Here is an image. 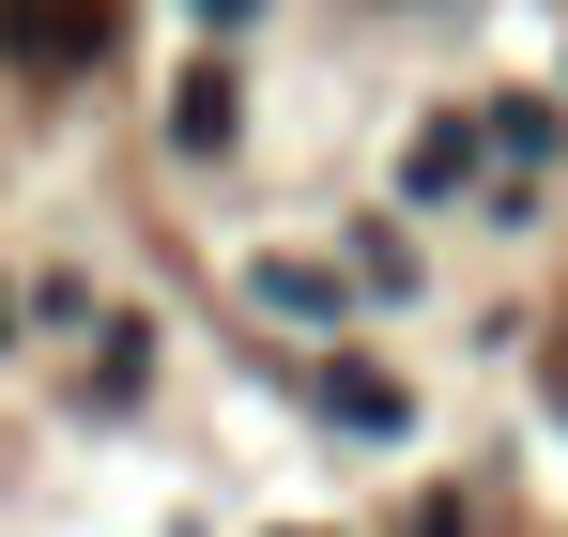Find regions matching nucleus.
Instances as JSON below:
<instances>
[{
	"mask_svg": "<svg viewBox=\"0 0 568 537\" xmlns=\"http://www.w3.org/2000/svg\"><path fill=\"white\" fill-rule=\"evenodd\" d=\"M16 47H31V62H93L108 16H93V0H16Z\"/></svg>",
	"mask_w": 568,
	"mask_h": 537,
	"instance_id": "f257e3e1",
	"label": "nucleus"
},
{
	"mask_svg": "<svg viewBox=\"0 0 568 537\" xmlns=\"http://www.w3.org/2000/svg\"><path fill=\"white\" fill-rule=\"evenodd\" d=\"M262 307H277V323H338L354 292H338V276H323V262H262Z\"/></svg>",
	"mask_w": 568,
	"mask_h": 537,
	"instance_id": "f03ea898",
	"label": "nucleus"
},
{
	"mask_svg": "<svg viewBox=\"0 0 568 537\" xmlns=\"http://www.w3.org/2000/svg\"><path fill=\"white\" fill-rule=\"evenodd\" d=\"M170 139L215 154V139H231V78H185V92H170Z\"/></svg>",
	"mask_w": 568,
	"mask_h": 537,
	"instance_id": "7ed1b4c3",
	"label": "nucleus"
},
{
	"mask_svg": "<svg viewBox=\"0 0 568 537\" xmlns=\"http://www.w3.org/2000/svg\"><path fill=\"white\" fill-rule=\"evenodd\" d=\"M323 415H338V430H399V384H369V368H338V384H323Z\"/></svg>",
	"mask_w": 568,
	"mask_h": 537,
	"instance_id": "20e7f679",
	"label": "nucleus"
},
{
	"mask_svg": "<svg viewBox=\"0 0 568 537\" xmlns=\"http://www.w3.org/2000/svg\"><path fill=\"white\" fill-rule=\"evenodd\" d=\"M462 154H476V123H430V139H415V170H399V184H415V200H446V184H462Z\"/></svg>",
	"mask_w": 568,
	"mask_h": 537,
	"instance_id": "39448f33",
	"label": "nucleus"
},
{
	"mask_svg": "<svg viewBox=\"0 0 568 537\" xmlns=\"http://www.w3.org/2000/svg\"><path fill=\"white\" fill-rule=\"evenodd\" d=\"M554 399H568V338H554Z\"/></svg>",
	"mask_w": 568,
	"mask_h": 537,
	"instance_id": "423d86ee",
	"label": "nucleus"
}]
</instances>
